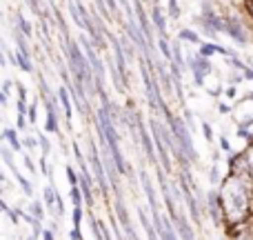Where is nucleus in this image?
Instances as JSON below:
<instances>
[{"instance_id": "7", "label": "nucleus", "mask_w": 253, "mask_h": 240, "mask_svg": "<svg viewBox=\"0 0 253 240\" xmlns=\"http://www.w3.org/2000/svg\"><path fill=\"white\" fill-rule=\"evenodd\" d=\"M31 209H34V214H36V216H38V220H40V218H42V207H40V205H38V202H34V205H31Z\"/></svg>"}, {"instance_id": "3", "label": "nucleus", "mask_w": 253, "mask_h": 240, "mask_svg": "<svg viewBox=\"0 0 253 240\" xmlns=\"http://www.w3.org/2000/svg\"><path fill=\"white\" fill-rule=\"evenodd\" d=\"M71 196H74V205L78 207L80 200H83V196H80V189L78 187H71Z\"/></svg>"}, {"instance_id": "8", "label": "nucleus", "mask_w": 253, "mask_h": 240, "mask_svg": "<svg viewBox=\"0 0 253 240\" xmlns=\"http://www.w3.org/2000/svg\"><path fill=\"white\" fill-rule=\"evenodd\" d=\"M71 240H83V238H80V232H78V229H74V234H71Z\"/></svg>"}, {"instance_id": "2", "label": "nucleus", "mask_w": 253, "mask_h": 240, "mask_svg": "<svg viewBox=\"0 0 253 240\" xmlns=\"http://www.w3.org/2000/svg\"><path fill=\"white\" fill-rule=\"evenodd\" d=\"M245 165H247V171L253 176V144L249 147V151L245 153Z\"/></svg>"}, {"instance_id": "4", "label": "nucleus", "mask_w": 253, "mask_h": 240, "mask_svg": "<svg viewBox=\"0 0 253 240\" xmlns=\"http://www.w3.org/2000/svg\"><path fill=\"white\" fill-rule=\"evenodd\" d=\"M67 176H69V183H71V187H78V178H76V174H74V169H71V167H69V169H67Z\"/></svg>"}, {"instance_id": "11", "label": "nucleus", "mask_w": 253, "mask_h": 240, "mask_svg": "<svg viewBox=\"0 0 253 240\" xmlns=\"http://www.w3.org/2000/svg\"><path fill=\"white\" fill-rule=\"evenodd\" d=\"M249 9H251V13H253V0H251V7Z\"/></svg>"}, {"instance_id": "10", "label": "nucleus", "mask_w": 253, "mask_h": 240, "mask_svg": "<svg viewBox=\"0 0 253 240\" xmlns=\"http://www.w3.org/2000/svg\"><path fill=\"white\" fill-rule=\"evenodd\" d=\"M233 240H253V238H249V236H238V238H233Z\"/></svg>"}, {"instance_id": "5", "label": "nucleus", "mask_w": 253, "mask_h": 240, "mask_svg": "<svg viewBox=\"0 0 253 240\" xmlns=\"http://www.w3.org/2000/svg\"><path fill=\"white\" fill-rule=\"evenodd\" d=\"M4 136H7V138L13 143V147H16V149H20V143H18V140H16V136H13V131H11V129H7V134H4Z\"/></svg>"}, {"instance_id": "6", "label": "nucleus", "mask_w": 253, "mask_h": 240, "mask_svg": "<svg viewBox=\"0 0 253 240\" xmlns=\"http://www.w3.org/2000/svg\"><path fill=\"white\" fill-rule=\"evenodd\" d=\"M80 216H83V214H80V209L76 207V211H74V227H76V229L80 227Z\"/></svg>"}, {"instance_id": "1", "label": "nucleus", "mask_w": 253, "mask_h": 240, "mask_svg": "<svg viewBox=\"0 0 253 240\" xmlns=\"http://www.w3.org/2000/svg\"><path fill=\"white\" fill-rule=\"evenodd\" d=\"M253 202V176L247 169L233 171L220 189V209L231 225L245 223L251 214Z\"/></svg>"}, {"instance_id": "9", "label": "nucleus", "mask_w": 253, "mask_h": 240, "mask_svg": "<svg viewBox=\"0 0 253 240\" xmlns=\"http://www.w3.org/2000/svg\"><path fill=\"white\" fill-rule=\"evenodd\" d=\"M42 238H44V240H53V234H51V232H44Z\"/></svg>"}]
</instances>
